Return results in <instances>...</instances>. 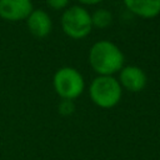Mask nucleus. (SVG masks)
<instances>
[{
	"mask_svg": "<svg viewBox=\"0 0 160 160\" xmlns=\"http://www.w3.org/2000/svg\"><path fill=\"white\" fill-rule=\"evenodd\" d=\"M89 64L98 75L114 76L125 65L122 50L110 40H99L89 50Z\"/></svg>",
	"mask_w": 160,
	"mask_h": 160,
	"instance_id": "nucleus-1",
	"label": "nucleus"
},
{
	"mask_svg": "<svg viewBox=\"0 0 160 160\" xmlns=\"http://www.w3.org/2000/svg\"><path fill=\"white\" fill-rule=\"evenodd\" d=\"M89 96L96 106L112 109L121 100L122 88L115 76L98 75L89 85Z\"/></svg>",
	"mask_w": 160,
	"mask_h": 160,
	"instance_id": "nucleus-2",
	"label": "nucleus"
},
{
	"mask_svg": "<svg viewBox=\"0 0 160 160\" xmlns=\"http://www.w3.org/2000/svg\"><path fill=\"white\" fill-rule=\"evenodd\" d=\"M60 26L64 34L74 40L85 39L94 29L91 22V15L82 5L68 6L61 14Z\"/></svg>",
	"mask_w": 160,
	"mask_h": 160,
	"instance_id": "nucleus-3",
	"label": "nucleus"
},
{
	"mask_svg": "<svg viewBox=\"0 0 160 160\" xmlns=\"http://www.w3.org/2000/svg\"><path fill=\"white\" fill-rule=\"evenodd\" d=\"M52 86L60 99L75 100L85 90V79L75 68L62 66L55 71Z\"/></svg>",
	"mask_w": 160,
	"mask_h": 160,
	"instance_id": "nucleus-4",
	"label": "nucleus"
},
{
	"mask_svg": "<svg viewBox=\"0 0 160 160\" xmlns=\"http://www.w3.org/2000/svg\"><path fill=\"white\" fill-rule=\"evenodd\" d=\"M118 80L122 90L125 89L130 92H139L145 89L148 76L146 72L136 65H124V68L119 71Z\"/></svg>",
	"mask_w": 160,
	"mask_h": 160,
	"instance_id": "nucleus-5",
	"label": "nucleus"
},
{
	"mask_svg": "<svg viewBox=\"0 0 160 160\" xmlns=\"http://www.w3.org/2000/svg\"><path fill=\"white\" fill-rule=\"evenodd\" d=\"M32 10V0H0V18L6 21L26 20Z\"/></svg>",
	"mask_w": 160,
	"mask_h": 160,
	"instance_id": "nucleus-6",
	"label": "nucleus"
},
{
	"mask_svg": "<svg viewBox=\"0 0 160 160\" xmlns=\"http://www.w3.org/2000/svg\"><path fill=\"white\" fill-rule=\"evenodd\" d=\"M25 21L29 32L34 38L44 39L52 31V19L42 9H34Z\"/></svg>",
	"mask_w": 160,
	"mask_h": 160,
	"instance_id": "nucleus-7",
	"label": "nucleus"
},
{
	"mask_svg": "<svg viewBox=\"0 0 160 160\" xmlns=\"http://www.w3.org/2000/svg\"><path fill=\"white\" fill-rule=\"evenodd\" d=\"M122 4L131 14L145 20L160 15V0H122Z\"/></svg>",
	"mask_w": 160,
	"mask_h": 160,
	"instance_id": "nucleus-8",
	"label": "nucleus"
},
{
	"mask_svg": "<svg viewBox=\"0 0 160 160\" xmlns=\"http://www.w3.org/2000/svg\"><path fill=\"white\" fill-rule=\"evenodd\" d=\"M90 15H91L92 28L96 29H106L112 24L114 20L112 12L105 8H99L92 12H90Z\"/></svg>",
	"mask_w": 160,
	"mask_h": 160,
	"instance_id": "nucleus-9",
	"label": "nucleus"
},
{
	"mask_svg": "<svg viewBox=\"0 0 160 160\" xmlns=\"http://www.w3.org/2000/svg\"><path fill=\"white\" fill-rule=\"evenodd\" d=\"M76 108L74 104V100H68V99H61L58 106V111L62 116H70L75 112Z\"/></svg>",
	"mask_w": 160,
	"mask_h": 160,
	"instance_id": "nucleus-10",
	"label": "nucleus"
},
{
	"mask_svg": "<svg viewBox=\"0 0 160 160\" xmlns=\"http://www.w3.org/2000/svg\"><path fill=\"white\" fill-rule=\"evenodd\" d=\"M45 1L46 5L52 10H65L70 4V0H45Z\"/></svg>",
	"mask_w": 160,
	"mask_h": 160,
	"instance_id": "nucleus-11",
	"label": "nucleus"
},
{
	"mask_svg": "<svg viewBox=\"0 0 160 160\" xmlns=\"http://www.w3.org/2000/svg\"><path fill=\"white\" fill-rule=\"evenodd\" d=\"M80 5H98L100 2H102L104 0H76Z\"/></svg>",
	"mask_w": 160,
	"mask_h": 160,
	"instance_id": "nucleus-12",
	"label": "nucleus"
}]
</instances>
